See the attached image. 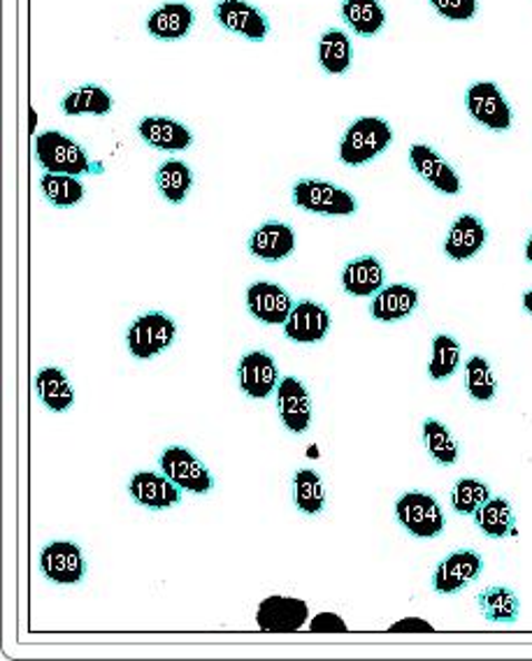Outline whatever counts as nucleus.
Here are the masks:
<instances>
[{
	"label": "nucleus",
	"instance_id": "nucleus-1",
	"mask_svg": "<svg viewBox=\"0 0 532 661\" xmlns=\"http://www.w3.org/2000/svg\"><path fill=\"white\" fill-rule=\"evenodd\" d=\"M393 145V128L386 119L361 117L349 124L339 140V160L349 168H363V165L380 158Z\"/></svg>",
	"mask_w": 532,
	"mask_h": 661
},
{
	"label": "nucleus",
	"instance_id": "nucleus-2",
	"mask_svg": "<svg viewBox=\"0 0 532 661\" xmlns=\"http://www.w3.org/2000/svg\"><path fill=\"white\" fill-rule=\"evenodd\" d=\"M36 160L45 172L55 175L82 177L91 172L85 147L61 130H45L36 137Z\"/></svg>",
	"mask_w": 532,
	"mask_h": 661
},
{
	"label": "nucleus",
	"instance_id": "nucleus-3",
	"mask_svg": "<svg viewBox=\"0 0 532 661\" xmlns=\"http://www.w3.org/2000/svg\"><path fill=\"white\" fill-rule=\"evenodd\" d=\"M294 205L318 216H354L358 211L352 193L326 179H301L294 186Z\"/></svg>",
	"mask_w": 532,
	"mask_h": 661
},
{
	"label": "nucleus",
	"instance_id": "nucleus-4",
	"mask_svg": "<svg viewBox=\"0 0 532 661\" xmlns=\"http://www.w3.org/2000/svg\"><path fill=\"white\" fill-rule=\"evenodd\" d=\"M175 337L177 323L161 312H149L130 323L126 333V344L136 361H151V357L170 348L175 344Z\"/></svg>",
	"mask_w": 532,
	"mask_h": 661
},
{
	"label": "nucleus",
	"instance_id": "nucleus-5",
	"mask_svg": "<svg viewBox=\"0 0 532 661\" xmlns=\"http://www.w3.org/2000/svg\"><path fill=\"white\" fill-rule=\"evenodd\" d=\"M395 517L414 539H437L446 527V517L437 500L418 490L405 492L395 502Z\"/></svg>",
	"mask_w": 532,
	"mask_h": 661
},
{
	"label": "nucleus",
	"instance_id": "nucleus-6",
	"mask_svg": "<svg viewBox=\"0 0 532 661\" xmlns=\"http://www.w3.org/2000/svg\"><path fill=\"white\" fill-rule=\"evenodd\" d=\"M465 109L479 126L493 132L510 130L514 124L512 105L495 81H474L465 91Z\"/></svg>",
	"mask_w": 532,
	"mask_h": 661
},
{
	"label": "nucleus",
	"instance_id": "nucleus-7",
	"mask_svg": "<svg viewBox=\"0 0 532 661\" xmlns=\"http://www.w3.org/2000/svg\"><path fill=\"white\" fill-rule=\"evenodd\" d=\"M309 622V605L303 599L270 594L256 609V624L263 633H296Z\"/></svg>",
	"mask_w": 532,
	"mask_h": 661
},
{
	"label": "nucleus",
	"instance_id": "nucleus-8",
	"mask_svg": "<svg viewBox=\"0 0 532 661\" xmlns=\"http://www.w3.org/2000/svg\"><path fill=\"white\" fill-rule=\"evenodd\" d=\"M158 464H161V472L184 492L207 494L211 492V487H215V479H211L209 470L189 448L168 446L161 453Z\"/></svg>",
	"mask_w": 532,
	"mask_h": 661
},
{
	"label": "nucleus",
	"instance_id": "nucleus-9",
	"mask_svg": "<svg viewBox=\"0 0 532 661\" xmlns=\"http://www.w3.org/2000/svg\"><path fill=\"white\" fill-rule=\"evenodd\" d=\"M215 19L224 31L245 38L249 42H265L270 36V21L249 0H219Z\"/></svg>",
	"mask_w": 532,
	"mask_h": 661
},
{
	"label": "nucleus",
	"instance_id": "nucleus-10",
	"mask_svg": "<svg viewBox=\"0 0 532 661\" xmlns=\"http://www.w3.org/2000/svg\"><path fill=\"white\" fill-rule=\"evenodd\" d=\"M40 571L47 581L57 585L82 583L87 573V560L82 547L72 541L47 543L40 553Z\"/></svg>",
	"mask_w": 532,
	"mask_h": 661
},
{
	"label": "nucleus",
	"instance_id": "nucleus-11",
	"mask_svg": "<svg viewBox=\"0 0 532 661\" xmlns=\"http://www.w3.org/2000/svg\"><path fill=\"white\" fill-rule=\"evenodd\" d=\"M279 369L275 357L265 351H249L239 357L237 365V383L252 399H268L279 385Z\"/></svg>",
	"mask_w": 532,
	"mask_h": 661
},
{
	"label": "nucleus",
	"instance_id": "nucleus-12",
	"mask_svg": "<svg viewBox=\"0 0 532 661\" xmlns=\"http://www.w3.org/2000/svg\"><path fill=\"white\" fill-rule=\"evenodd\" d=\"M410 165L425 184L433 186L442 196H459L463 190L459 172L451 168V162L444 160V156L431 145H412Z\"/></svg>",
	"mask_w": 532,
	"mask_h": 661
},
{
	"label": "nucleus",
	"instance_id": "nucleus-13",
	"mask_svg": "<svg viewBox=\"0 0 532 661\" xmlns=\"http://www.w3.org/2000/svg\"><path fill=\"white\" fill-rule=\"evenodd\" d=\"M484 571V560L474 550H456L444 558L433 573V590L437 594H459L474 583Z\"/></svg>",
	"mask_w": 532,
	"mask_h": 661
},
{
	"label": "nucleus",
	"instance_id": "nucleus-14",
	"mask_svg": "<svg viewBox=\"0 0 532 661\" xmlns=\"http://www.w3.org/2000/svg\"><path fill=\"white\" fill-rule=\"evenodd\" d=\"M279 421L290 434H305L312 425V397L305 383L296 376H284L277 385Z\"/></svg>",
	"mask_w": 532,
	"mask_h": 661
},
{
	"label": "nucleus",
	"instance_id": "nucleus-15",
	"mask_svg": "<svg viewBox=\"0 0 532 661\" xmlns=\"http://www.w3.org/2000/svg\"><path fill=\"white\" fill-rule=\"evenodd\" d=\"M331 333V312L312 299L296 302L294 312L284 323V335L296 344H318Z\"/></svg>",
	"mask_w": 532,
	"mask_h": 661
},
{
	"label": "nucleus",
	"instance_id": "nucleus-16",
	"mask_svg": "<svg viewBox=\"0 0 532 661\" xmlns=\"http://www.w3.org/2000/svg\"><path fill=\"white\" fill-rule=\"evenodd\" d=\"M194 23V8L181 3V0H170V3L158 6L145 21L147 33L158 42H179L189 38Z\"/></svg>",
	"mask_w": 532,
	"mask_h": 661
},
{
	"label": "nucleus",
	"instance_id": "nucleus-17",
	"mask_svg": "<svg viewBox=\"0 0 532 661\" xmlns=\"http://www.w3.org/2000/svg\"><path fill=\"white\" fill-rule=\"evenodd\" d=\"M294 307V299L279 284L256 282L247 288V309L265 325H284Z\"/></svg>",
	"mask_w": 532,
	"mask_h": 661
},
{
	"label": "nucleus",
	"instance_id": "nucleus-18",
	"mask_svg": "<svg viewBox=\"0 0 532 661\" xmlns=\"http://www.w3.org/2000/svg\"><path fill=\"white\" fill-rule=\"evenodd\" d=\"M247 249L258 260L282 263L296 251V230L282 220H268L252 233Z\"/></svg>",
	"mask_w": 532,
	"mask_h": 661
},
{
	"label": "nucleus",
	"instance_id": "nucleus-19",
	"mask_svg": "<svg viewBox=\"0 0 532 661\" xmlns=\"http://www.w3.org/2000/svg\"><path fill=\"white\" fill-rule=\"evenodd\" d=\"M128 494L132 502L151 511H166L181 502V487L175 485L166 474L156 472L132 474L128 483Z\"/></svg>",
	"mask_w": 532,
	"mask_h": 661
},
{
	"label": "nucleus",
	"instance_id": "nucleus-20",
	"mask_svg": "<svg viewBox=\"0 0 532 661\" xmlns=\"http://www.w3.org/2000/svg\"><path fill=\"white\" fill-rule=\"evenodd\" d=\"M140 140L156 149V151H168L179 154L186 151L194 145V132L189 126H184L177 119L170 117H145L138 124Z\"/></svg>",
	"mask_w": 532,
	"mask_h": 661
},
{
	"label": "nucleus",
	"instance_id": "nucleus-21",
	"mask_svg": "<svg viewBox=\"0 0 532 661\" xmlns=\"http://www.w3.org/2000/svg\"><path fill=\"white\" fill-rule=\"evenodd\" d=\"M486 239H489V233H486V226L482 224V218H476L474 214H461L446 233L444 254L449 260L465 263L484 249Z\"/></svg>",
	"mask_w": 532,
	"mask_h": 661
},
{
	"label": "nucleus",
	"instance_id": "nucleus-22",
	"mask_svg": "<svg viewBox=\"0 0 532 661\" xmlns=\"http://www.w3.org/2000/svg\"><path fill=\"white\" fill-rule=\"evenodd\" d=\"M418 307V290L407 284L384 286L372 297L370 316L380 323H397L410 318Z\"/></svg>",
	"mask_w": 532,
	"mask_h": 661
},
{
	"label": "nucleus",
	"instance_id": "nucleus-23",
	"mask_svg": "<svg viewBox=\"0 0 532 661\" xmlns=\"http://www.w3.org/2000/svg\"><path fill=\"white\" fill-rule=\"evenodd\" d=\"M386 282L384 265L375 256H361L342 272V288L352 297H375Z\"/></svg>",
	"mask_w": 532,
	"mask_h": 661
},
{
	"label": "nucleus",
	"instance_id": "nucleus-24",
	"mask_svg": "<svg viewBox=\"0 0 532 661\" xmlns=\"http://www.w3.org/2000/svg\"><path fill=\"white\" fill-rule=\"evenodd\" d=\"M115 109L112 93L100 85H82L68 91L61 100L66 117H108Z\"/></svg>",
	"mask_w": 532,
	"mask_h": 661
},
{
	"label": "nucleus",
	"instance_id": "nucleus-25",
	"mask_svg": "<svg viewBox=\"0 0 532 661\" xmlns=\"http://www.w3.org/2000/svg\"><path fill=\"white\" fill-rule=\"evenodd\" d=\"M316 61L326 75H333V77L347 75L354 63L352 38L342 29H328L322 38H318Z\"/></svg>",
	"mask_w": 532,
	"mask_h": 661
},
{
	"label": "nucleus",
	"instance_id": "nucleus-26",
	"mask_svg": "<svg viewBox=\"0 0 532 661\" xmlns=\"http://www.w3.org/2000/svg\"><path fill=\"white\" fill-rule=\"evenodd\" d=\"M339 12L358 38H375L386 26V10L380 0H342Z\"/></svg>",
	"mask_w": 532,
	"mask_h": 661
},
{
	"label": "nucleus",
	"instance_id": "nucleus-27",
	"mask_svg": "<svg viewBox=\"0 0 532 661\" xmlns=\"http://www.w3.org/2000/svg\"><path fill=\"white\" fill-rule=\"evenodd\" d=\"M36 393L51 413H66L75 404L72 383L61 367H42L36 374Z\"/></svg>",
	"mask_w": 532,
	"mask_h": 661
},
{
	"label": "nucleus",
	"instance_id": "nucleus-28",
	"mask_svg": "<svg viewBox=\"0 0 532 661\" xmlns=\"http://www.w3.org/2000/svg\"><path fill=\"white\" fill-rule=\"evenodd\" d=\"M156 188L161 198L170 205H181L194 188V170L179 158H170L158 165L156 170Z\"/></svg>",
	"mask_w": 532,
	"mask_h": 661
},
{
	"label": "nucleus",
	"instance_id": "nucleus-29",
	"mask_svg": "<svg viewBox=\"0 0 532 661\" xmlns=\"http://www.w3.org/2000/svg\"><path fill=\"white\" fill-rule=\"evenodd\" d=\"M40 190L45 200L57 209H72L85 200V184L75 175H55L45 172L40 177Z\"/></svg>",
	"mask_w": 532,
	"mask_h": 661
},
{
	"label": "nucleus",
	"instance_id": "nucleus-30",
	"mask_svg": "<svg viewBox=\"0 0 532 661\" xmlns=\"http://www.w3.org/2000/svg\"><path fill=\"white\" fill-rule=\"evenodd\" d=\"M484 618L495 624H514L521 613V601L510 588H486L476 596Z\"/></svg>",
	"mask_w": 532,
	"mask_h": 661
},
{
	"label": "nucleus",
	"instance_id": "nucleus-31",
	"mask_svg": "<svg viewBox=\"0 0 532 661\" xmlns=\"http://www.w3.org/2000/svg\"><path fill=\"white\" fill-rule=\"evenodd\" d=\"M474 522L489 539H504L514 532V509L504 497H491L474 513Z\"/></svg>",
	"mask_w": 532,
	"mask_h": 661
},
{
	"label": "nucleus",
	"instance_id": "nucleus-32",
	"mask_svg": "<svg viewBox=\"0 0 532 661\" xmlns=\"http://www.w3.org/2000/svg\"><path fill=\"white\" fill-rule=\"evenodd\" d=\"M421 436H423L425 451H428V455L437 464L451 466V464L459 462V455H461L459 441L454 438V434H451V430L444 423H440L435 418H428V421L423 423Z\"/></svg>",
	"mask_w": 532,
	"mask_h": 661
},
{
	"label": "nucleus",
	"instance_id": "nucleus-33",
	"mask_svg": "<svg viewBox=\"0 0 532 661\" xmlns=\"http://www.w3.org/2000/svg\"><path fill=\"white\" fill-rule=\"evenodd\" d=\"M294 502L301 513L314 517L326 506V487L314 470H298L294 476Z\"/></svg>",
	"mask_w": 532,
	"mask_h": 661
},
{
	"label": "nucleus",
	"instance_id": "nucleus-34",
	"mask_svg": "<svg viewBox=\"0 0 532 661\" xmlns=\"http://www.w3.org/2000/svg\"><path fill=\"white\" fill-rule=\"evenodd\" d=\"M465 391L474 402H491L497 395V381L484 355H472L465 363Z\"/></svg>",
	"mask_w": 532,
	"mask_h": 661
},
{
	"label": "nucleus",
	"instance_id": "nucleus-35",
	"mask_svg": "<svg viewBox=\"0 0 532 661\" xmlns=\"http://www.w3.org/2000/svg\"><path fill=\"white\" fill-rule=\"evenodd\" d=\"M461 367V344L451 335H435L433 355L428 363V376L433 381H446Z\"/></svg>",
	"mask_w": 532,
	"mask_h": 661
},
{
	"label": "nucleus",
	"instance_id": "nucleus-36",
	"mask_svg": "<svg viewBox=\"0 0 532 661\" xmlns=\"http://www.w3.org/2000/svg\"><path fill=\"white\" fill-rule=\"evenodd\" d=\"M491 500V487L479 479H461L451 490V506L461 515H474Z\"/></svg>",
	"mask_w": 532,
	"mask_h": 661
},
{
	"label": "nucleus",
	"instance_id": "nucleus-37",
	"mask_svg": "<svg viewBox=\"0 0 532 661\" xmlns=\"http://www.w3.org/2000/svg\"><path fill=\"white\" fill-rule=\"evenodd\" d=\"M431 8L446 21H472L479 12V0H428Z\"/></svg>",
	"mask_w": 532,
	"mask_h": 661
},
{
	"label": "nucleus",
	"instance_id": "nucleus-38",
	"mask_svg": "<svg viewBox=\"0 0 532 661\" xmlns=\"http://www.w3.org/2000/svg\"><path fill=\"white\" fill-rule=\"evenodd\" d=\"M307 624H309V631H314V633H344V631H349L347 622H344L337 613H316Z\"/></svg>",
	"mask_w": 532,
	"mask_h": 661
},
{
	"label": "nucleus",
	"instance_id": "nucleus-39",
	"mask_svg": "<svg viewBox=\"0 0 532 661\" xmlns=\"http://www.w3.org/2000/svg\"><path fill=\"white\" fill-rule=\"evenodd\" d=\"M388 631H393V633H401V631H410V633L425 631V633H431V631H435V627H433L431 622L421 620V618H405V620H401V622L391 624V627H388Z\"/></svg>",
	"mask_w": 532,
	"mask_h": 661
},
{
	"label": "nucleus",
	"instance_id": "nucleus-40",
	"mask_svg": "<svg viewBox=\"0 0 532 661\" xmlns=\"http://www.w3.org/2000/svg\"><path fill=\"white\" fill-rule=\"evenodd\" d=\"M523 309L532 316V288L523 293Z\"/></svg>",
	"mask_w": 532,
	"mask_h": 661
},
{
	"label": "nucleus",
	"instance_id": "nucleus-41",
	"mask_svg": "<svg viewBox=\"0 0 532 661\" xmlns=\"http://www.w3.org/2000/svg\"><path fill=\"white\" fill-rule=\"evenodd\" d=\"M525 260L532 265V235H530L528 241H525Z\"/></svg>",
	"mask_w": 532,
	"mask_h": 661
},
{
	"label": "nucleus",
	"instance_id": "nucleus-42",
	"mask_svg": "<svg viewBox=\"0 0 532 661\" xmlns=\"http://www.w3.org/2000/svg\"><path fill=\"white\" fill-rule=\"evenodd\" d=\"M36 126H38V112H36V107H31V135L36 137Z\"/></svg>",
	"mask_w": 532,
	"mask_h": 661
}]
</instances>
